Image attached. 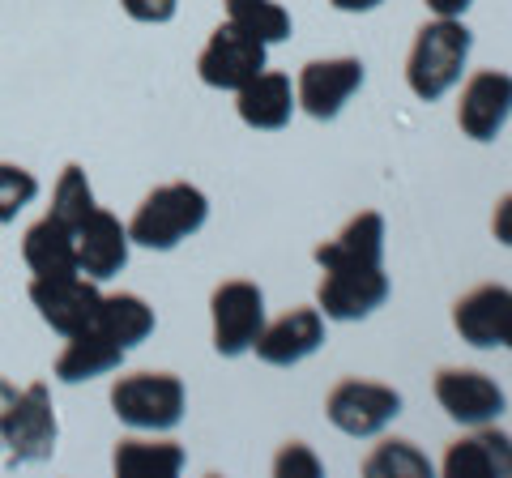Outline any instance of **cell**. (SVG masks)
<instances>
[{"label": "cell", "instance_id": "cell-21", "mask_svg": "<svg viewBox=\"0 0 512 478\" xmlns=\"http://www.w3.org/2000/svg\"><path fill=\"white\" fill-rule=\"evenodd\" d=\"M111 466H116V474H133V478H171V474H180L188 466V457L184 449L175 440H120L116 444V453H111Z\"/></svg>", "mask_w": 512, "mask_h": 478}, {"label": "cell", "instance_id": "cell-2", "mask_svg": "<svg viewBox=\"0 0 512 478\" xmlns=\"http://www.w3.org/2000/svg\"><path fill=\"white\" fill-rule=\"evenodd\" d=\"M210 222V197L197 184H158L154 193L137 205V214L128 218V239L137 248L150 252H175L184 239L197 235Z\"/></svg>", "mask_w": 512, "mask_h": 478}, {"label": "cell", "instance_id": "cell-32", "mask_svg": "<svg viewBox=\"0 0 512 478\" xmlns=\"http://www.w3.org/2000/svg\"><path fill=\"white\" fill-rule=\"evenodd\" d=\"M333 9H342V13H372V9H380L384 0H329Z\"/></svg>", "mask_w": 512, "mask_h": 478}, {"label": "cell", "instance_id": "cell-6", "mask_svg": "<svg viewBox=\"0 0 512 478\" xmlns=\"http://www.w3.org/2000/svg\"><path fill=\"white\" fill-rule=\"evenodd\" d=\"M60 440V419L52 406V389L35 380L18 393L5 427H0V444H5L9 461H22V466H35V461H47L56 453Z\"/></svg>", "mask_w": 512, "mask_h": 478}, {"label": "cell", "instance_id": "cell-8", "mask_svg": "<svg viewBox=\"0 0 512 478\" xmlns=\"http://www.w3.org/2000/svg\"><path fill=\"white\" fill-rule=\"evenodd\" d=\"M261 69H269V47L261 39H252L248 30L231 26V22H222L197 56V77L210 90H231L235 94Z\"/></svg>", "mask_w": 512, "mask_h": 478}, {"label": "cell", "instance_id": "cell-16", "mask_svg": "<svg viewBox=\"0 0 512 478\" xmlns=\"http://www.w3.org/2000/svg\"><path fill=\"white\" fill-rule=\"evenodd\" d=\"M235 111H239V120H244L248 129H256V133H278V129H286L291 116L299 111L291 77L274 73V69H261L248 86L235 90Z\"/></svg>", "mask_w": 512, "mask_h": 478}, {"label": "cell", "instance_id": "cell-3", "mask_svg": "<svg viewBox=\"0 0 512 478\" xmlns=\"http://www.w3.org/2000/svg\"><path fill=\"white\" fill-rule=\"evenodd\" d=\"M111 410L133 432H171L188 410V389L175 372H128L111 385Z\"/></svg>", "mask_w": 512, "mask_h": 478}, {"label": "cell", "instance_id": "cell-30", "mask_svg": "<svg viewBox=\"0 0 512 478\" xmlns=\"http://www.w3.org/2000/svg\"><path fill=\"white\" fill-rule=\"evenodd\" d=\"M423 5L436 13V18H466V9L474 0H423Z\"/></svg>", "mask_w": 512, "mask_h": 478}, {"label": "cell", "instance_id": "cell-27", "mask_svg": "<svg viewBox=\"0 0 512 478\" xmlns=\"http://www.w3.org/2000/svg\"><path fill=\"white\" fill-rule=\"evenodd\" d=\"M274 474L278 478H320L325 474V461L312 453V444L291 440V444H282V453L274 457Z\"/></svg>", "mask_w": 512, "mask_h": 478}, {"label": "cell", "instance_id": "cell-7", "mask_svg": "<svg viewBox=\"0 0 512 478\" xmlns=\"http://www.w3.org/2000/svg\"><path fill=\"white\" fill-rule=\"evenodd\" d=\"M389 274L384 265H329L316 291V308L325 321H367L376 308L389 304Z\"/></svg>", "mask_w": 512, "mask_h": 478}, {"label": "cell", "instance_id": "cell-24", "mask_svg": "<svg viewBox=\"0 0 512 478\" xmlns=\"http://www.w3.org/2000/svg\"><path fill=\"white\" fill-rule=\"evenodd\" d=\"M367 478H431V461L414 440H380L363 461Z\"/></svg>", "mask_w": 512, "mask_h": 478}, {"label": "cell", "instance_id": "cell-9", "mask_svg": "<svg viewBox=\"0 0 512 478\" xmlns=\"http://www.w3.org/2000/svg\"><path fill=\"white\" fill-rule=\"evenodd\" d=\"M30 304L43 316V325H52L60 338L90 329L99 321L103 308V291L99 282L86 274H69V278H30Z\"/></svg>", "mask_w": 512, "mask_h": 478}, {"label": "cell", "instance_id": "cell-12", "mask_svg": "<svg viewBox=\"0 0 512 478\" xmlns=\"http://www.w3.org/2000/svg\"><path fill=\"white\" fill-rule=\"evenodd\" d=\"M73 244H77V274L107 282L128 265L133 239H128V222H120L111 210H103V205H94L73 227Z\"/></svg>", "mask_w": 512, "mask_h": 478}, {"label": "cell", "instance_id": "cell-11", "mask_svg": "<svg viewBox=\"0 0 512 478\" xmlns=\"http://www.w3.org/2000/svg\"><path fill=\"white\" fill-rule=\"evenodd\" d=\"M436 402L461 427H487L508 410L504 389L478 368H440L436 372Z\"/></svg>", "mask_w": 512, "mask_h": 478}, {"label": "cell", "instance_id": "cell-33", "mask_svg": "<svg viewBox=\"0 0 512 478\" xmlns=\"http://www.w3.org/2000/svg\"><path fill=\"white\" fill-rule=\"evenodd\" d=\"M508 350H512V338H508Z\"/></svg>", "mask_w": 512, "mask_h": 478}, {"label": "cell", "instance_id": "cell-22", "mask_svg": "<svg viewBox=\"0 0 512 478\" xmlns=\"http://www.w3.org/2000/svg\"><path fill=\"white\" fill-rule=\"evenodd\" d=\"M99 329H107L124 350H133V346H141V342H146L150 333H154V308H150L141 295H133V291L103 295Z\"/></svg>", "mask_w": 512, "mask_h": 478}, {"label": "cell", "instance_id": "cell-1", "mask_svg": "<svg viewBox=\"0 0 512 478\" xmlns=\"http://www.w3.org/2000/svg\"><path fill=\"white\" fill-rule=\"evenodd\" d=\"M474 35L461 18H431L419 26L406 56V86L419 103H436L461 82Z\"/></svg>", "mask_w": 512, "mask_h": 478}, {"label": "cell", "instance_id": "cell-25", "mask_svg": "<svg viewBox=\"0 0 512 478\" xmlns=\"http://www.w3.org/2000/svg\"><path fill=\"white\" fill-rule=\"evenodd\" d=\"M94 188H90V175L77 167V163H69L60 171V180H56V188H52V218H60L64 227H77V222H82L90 210H94Z\"/></svg>", "mask_w": 512, "mask_h": 478}, {"label": "cell", "instance_id": "cell-17", "mask_svg": "<svg viewBox=\"0 0 512 478\" xmlns=\"http://www.w3.org/2000/svg\"><path fill=\"white\" fill-rule=\"evenodd\" d=\"M444 478H512V440L495 427H470V436L448 444Z\"/></svg>", "mask_w": 512, "mask_h": 478}, {"label": "cell", "instance_id": "cell-20", "mask_svg": "<svg viewBox=\"0 0 512 478\" xmlns=\"http://www.w3.org/2000/svg\"><path fill=\"white\" fill-rule=\"evenodd\" d=\"M316 265H384V218L376 210H363L346 227L316 248Z\"/></svg>", "mask_w": 512, "mask_h": 478}, {"label": "cell", "instance_id": "cell-31", "mask_svg": "<svg viewBox=\"0 0 512 478\" xmlns=\"http://www.w3.org/2000/svg\"><path fill=\"white\" fill-rule=\"evenodd\" d=\"M18 385H9L5 376H0V427H5V419H9V410H13V402H18Z\"/></svg>", "mask_w": 512, "mask_h": 478}, {"label": "cell", "instance_id": "cell-19", "mask_svg": "<svg viewBox=\"0 0 512 478\" xmlns=\"http://www.w3.org/2000/svg\"><path fill=\"white\" fill-rule=\"evenodd\" d=\"M22 261L35 278H69L77 274V244L73 227H64L60 218L43 214L39 222H30L22 235Z\"/></svg>", "mask_w": 512, "mask_h": 478}, {"label": "cell", "instance_id": "cell-4", "mask_svg": "<svg viewBox=\"0 0 512 478\" xmlns=\"http://www.w3.org/2000/svg\"><path fill=\"white\" fill-rule=\"evenodd\" d=\"M265 291L248 278L218 282L210 295V325H214V350L222 359H239L256 346L265 329Z\"/></svg>", "mask_w": 512, "mask_h": 478}, {"label": "cell", "instance_id": "cell-10", "mask_svg": "<svg viewBox=\"0 0 512 478\" xmlns=\"http://www.w3.org/2000/svg\"><path fill=\"white\" fill-rule=\"evenodd\" d=\"M367 82V69L359 56H329V60H308L295 82L299 111L312 120H338L342 107L355 99Z\"/></svg>", "mask_w": 512, "mask_h": 478}, {"label": "cell", "instance_id": "cell-15", "mask_svg": "<svg viewBox=\"0 0 512 478\" xmlns=\"http://www.w3.org/2000/svg\"><path fill=\"white\" fill-rule=\"evenodd\" d=\"M325 346V312L320 308H291L278 321H265L261 338H256V359L269 368H295V363L312 359Z\"/></svg>", "mask_w": 512, "mask_h": 478}, {"label": "cell", "instance_id": "cell-26", "mask_svg": "<svg viewBox=\"0 0 512 478\" xmlns=\"http://www.w3.org/2000/svg\"><path fill=\"white\" fill-rule=\"evenodd\" d=\"M39 197V175L26 171L18 163H0V227L18 222L26 205H35Z\"/></svg>", "mask_w": 512, "mask_h": 478}, {"label": "cell", "instance_id": "cell-28", "mask_svg": "<svg viewBox=\"0 0 512 478\" xmlns=\"http://www.w3.org/2000/svg\"><path fill=\"white\" fill-rule=\"evenodd\" d=\"M120 9L141 26H163L180 13V0H120Z\"/></svg>", "mask_w": 512, "mask_h": 478}, {"label": "cell", "instance_id": "cell-29", "mask_svg": "<svg viewBox=\"0 0 512 478\" xmlns=\"http://www.w3.org/2000/svg\"><path fill=\"white\" fill-rule=\"evenodd\" d=\"M491 235L500 239L504 248H512V193L495 205V214H491Z\"/></svg>", "mask_w": 512, "mask_h": 478}, {"label": "cell", "instance_id": "cell-18", "mask_svg": "<svg viewBox=\"0 0 512 478\" xmlns=\"http://www.w3.org/2000/svg\"><path fill=\"white\" fill-rule=\"evenodd\" d=\"M128 350L111 338L107 329H99V321H94L90 329L73 333V338H64V350L56 355V380L60 385H82V380H99L107 372H116L124 363Z\"/></svg>", "mask_w": 512, "mask_h": 478}, {"label": "cell", "instance_id": "cell-13", "mask_svg": "<svg viewBox=\"0 0 512 478\" xmlns=\"http://www.w3.org/2000/svg\"><path fill=\"white\" fill-rule=\"evenodd\" d=\"M512 120V73L504 69H478L461 86L457 124L470 141H495Z\"/></svg>", "mask_w": 512, "mask_h": 478}, {"label": "cell", "instance_id": "cell-23", "mask_svg": "<svg viewBox=\"0 0 512 478\" xmlns=\"http://www.w3.org/2000/svg\"><path fill=\"white\" fill-rule=\"evenodd\" d=\"M227 22L239 26V30H248L252 39H261L265 47H274V43H286L291 39V13H286L278 0H227Z\"/></svg>", "mask_w": 512, "mask_h": 478}, {"label": "cell", "instance_id": "cell-5", "mask_svg": "<svg viewBox=\"0 0 512 478\" xmlns=\"http://www.w3.org/2000/svg\"><path fill=\"white\" fill-rule=\"evenodd\" d=\"M325 414L342 436L372 440L402 414V393L393 385H380V380L350 376L342 385H333V393L325 397Z\"/></svg>", "mask_w": 512, "mask_h": 478}, {"label": "cell", "instance_id": "cell-14", "mask_svg": "<svg viewBox=\"0 0 512 478\" xmlns=\"http://www.w3.org/2000/svg\"><path fill=\"white\" fill-rule=\"evenodd\" d=\"M453 329L461 333V342H470L474 350L508 346V338H512V286L487 282V286H474L470 295H461L457 308H453Z\"/></svg>", "mask_w": 512, "mask_h": 478}]
</instances>
